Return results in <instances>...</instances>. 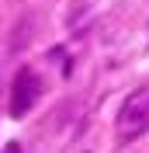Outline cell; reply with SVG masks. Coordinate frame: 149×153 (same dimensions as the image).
Here are the masks:
<instances>
[{
	"mask_svg": "<svg viewBox=\"0 0 149 153\" xmlns=\"http://www.w3.org/2000/svg\"><path fill=\"white\" fill-rule=\"evenodd\" d=\"M146 129H149V91H135L118 111V136L121 139H135Z\"/></svg>",
	"mask_w": 149,
	"mask_h": 153,
	"instance_id": "obj_1",
	"label": "cell"
},
{
	"mask_svg": "<svg viewBox=\"0 0 149 153\" xmlns=\"http://www.w3.org/2000/svg\"><path fill=\"white\" fill-rule=\"evenodd\" d=\"M4 153H21V146H18V143H7V150H4Z\"/></svg>",
	"mask_w": 149,
	"mask_h": 153,
	"instance_id": "obj_3",
	"label": "cell"
},
{
	"mask_svg": "<svg viewBox=\"0 0 149 153\" xmlns=\"http://www.w3.org/2000/svg\"><path fill=\"white\" fill-rule=\"evenodd\" d=\"M35 97H38V76L31 73L28 66L18 70L14 73V91H10V115L14 118H21V115H28L31 105H35Z\"/></svg>",
	"mask_w": 149,
	"mask_h": 153,
	"instance_id": "obj_2",
	"label": "cell"
}]
</instances>
